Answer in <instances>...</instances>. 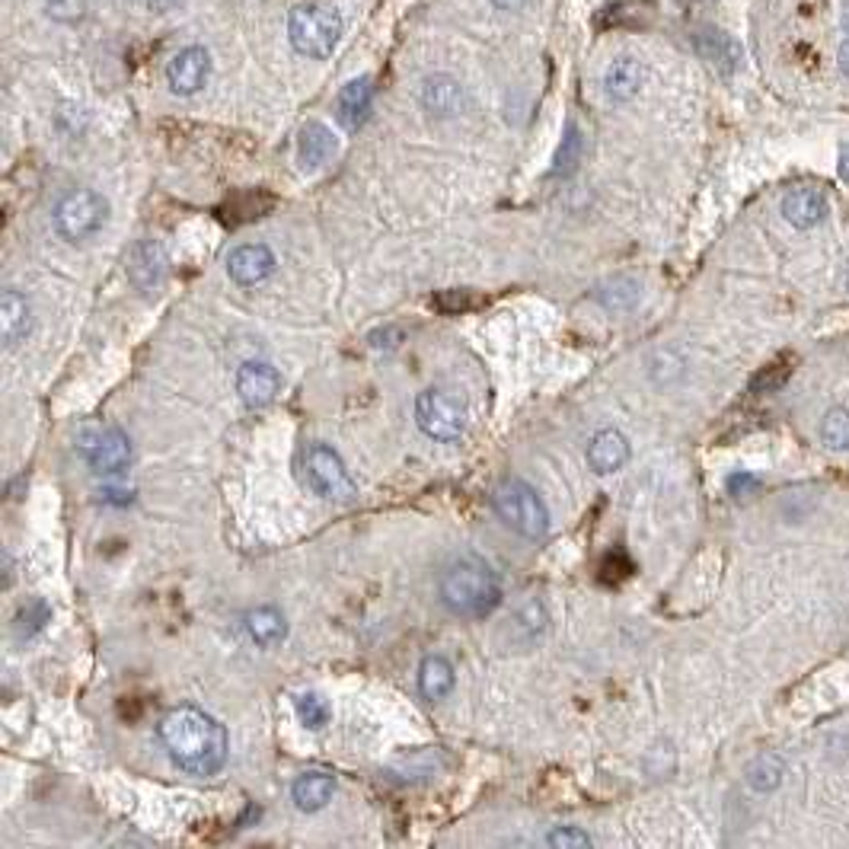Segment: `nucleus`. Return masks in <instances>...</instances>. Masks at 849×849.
Wrapping results in <instances>:
<instances>
[{
  "instance_id": "1",
  "label": "nucleus",
  "mask_w": 849,
  "mask_h": 849,
  "mask_svg": "<svg viewBox=\"0 0 849 849\" xmlns=\"http://www.w3.org/2000/svg\"><path fill=\"white\" fill-rule=\"evenodd\" d=\"M160 745L170 760L189 776H214L224 770L231 741L227 728L205 709L176 706L160 718Z\"/></svg>"
},
{
  "instance_id": "2",
  "label": "nucleus",
  "mask_w": 849,
  "mask_h": 849,
  "mask_svg": "<svg viewBox=\"0 0 849 849\" xmlns=\"http://www.w3.org/2000/svg\"><path fill=\"white\" fill-rule=\"evenodd\" d=\"M438 594H441V604L454 616L485 619L502 604V581L485 559L457 556L441 571Z\"/></svg>"
},
{
  "instance_id": "3",
  "label": "nucleus",
  "mask_w": 849,
  "mask_h": 849,
  "mask_svg": "<svg viewBox=\"0 0 849 849\" xmlns=\"http://www.w3.org/2000/svg\"><path fill=\"white\" fill-rule=\"evenodd\" d=\"M492 508L524 540H543L550 530V512L540 492L518 476L502 479L492 492Z\"/></svg>"
},
{
  "instance_id": "4",
  "label": "nucleus",
  "mask_w": 849,
  "mask_h": 849,
  "mask_svg": "<svg viewBox=\"0 0 849 849\" xmlns=\"http://www.w3.org/2000/svg\"><path fill=\"white\" fill-rule=\"evenodd\" d=\"M291 46L310 58H327L342 39V13L332 3H300L287 16Z\"/></svg>"
},
{
  "instance_id": "5",
  "label": "nucleus",
  "mask_w": 849,
  "mask_h": 849,
  "mask_svg": "<svg viewBox=\"0 0 849 849\" xmlns=\"http://www.w3.org/2000/svg\"><path fill=\"white\" fill-rule=\"evenodd\" d=\"M304 482L320 499L335 502V505H348L358 495V485L345 467V460L332 451L330 444H310L304 451Z\"/></svg>"
},
{
  "instance_id": "6",
  "label": "nucleus",
  "mask_w": 849,
  "mask_h": 849,
  "mask_svg": "<svg viewBox=\"0 0 849 849\" xmlns=\"http://www.w3.org/2000/svg\"><path fill=\"white\" fill-rule=\"evenodd\" d=\"M106 214H109V205L99 192L74 189L54 205V231L67 243H84L102 231Z\"/></svg>"
},
{
  "instance_id": "7",
  "label": "nucleus",
  "mask_w": 849,
  "mask_h": 849,
  "mask_svg": "<svg viewBox=\"0 0 849 849\" xmlns=\"http://www.w3.org/2000/svg\"><path fill=\"white\" fill-rule=\"evenodd\" d=\"M416 422L434 441H457L467 431V403L451 390H424L416 399Z\"/></svg>"
},
{
  "instance_id": "8",
  "label": "nucleus",
  "mask_w": 849,
  "mask_h": 849,
  "mask_svg": "<svg viewBox=\"0 0 849 849\" xmlns=\"http://www.w3.org/2000/svg\"><path fill=\"white\" fill-rule=\"evenodd\" d=\"M77 447H81L84 460H87L99 476H119V472H125L132 467V457H135L128 434H125L122 428H115V424L87 428V431L81 434V444H77Z\"/></svg>"
},
{
  "instance_id": "9",
  "label": "nucleus",
  "mask_w": 849,
  "mask_h": 849,
  "mask_svg": "<svg viewBox=\"0 0 849 849\" xmlns=\"http://www.w3.org/2000/svg\"><path fill=\"white\" fill-rule=\"evenodd\" d=\"M208 74H211V54H208V48L201 46L183 48V51L167 64V84H170V90L176 96L198 94V90L205 87Z\"/></svg>"
},
{
  "instance_id": "10",
  "label": "nucleus",
  "mask_w": 849,
  "mask_h": 849,
  "mask_svg": "<svg viewBox=\"0 0 849 849\" xmlns=\"http://www.w3.org/2000/svg\"><path fill=\"white\" fill-rule=\"evenodd\" d=\"M282 390V374L269 361H246L236 371V393L249 409L269 406Z\"/></svg>"
},
{
  "instance_id": "11",
  "label": "nucleus",
  "mask_w": 849,
  "mask_h": 849,
  "mask_svg": "<svg viewBox=\"0 0 849 849\" xmlns=\"http://www.w3.org/2000/svg\"><path fill=\"white\" fill-rule=\"evenodd\" d=\"M275 253L266 243H243L227 256V275L243 287L262 284L275 272Z\"/></svg>"
},
{
  "instance_id": "12",
  "label": "nucleus",
  "mask_w": 849,
  "mask_h": 849,
  "mask_svg": "<svg viewBox=\"0 0 849 849\" xmlns=\"http://www.w3.org/2000/svg\"><path fill=\"white\" fill-rule=\"evenodd\" d=\"M827 214V198L824 192L814 189V186H796V189L786 192L783 198V218L799 227V231H808L814 224H821Z\"/></svg>"
},
{
  "instance_id": "13",
  "label": "nucleus",
  "mask_w": 849,
  "mask_h": 849,
  "mask_svg": "<svg viewBox=\"0 0 849 849\" xmlns=\"http://www.w3.org/2000/svg\"><path fill=\"white\" fill-rule=\"evenodd\" d=\"M588 464H591V470L601 472V476L623 470L629 464V441H626V434L616 431V428L598 431L591 438V444H588Z\"/></svg>"
},
{
  "instance_id": "14",
  "label": "nucleus",
  "mask_w": 849,
  "mask_h": 849,
  "mask_svg": "<svg viewBox=\"0 0 849 849\" xmlns=\"http://www.w3.org/2000/svg\"><path fill=\"white\" fill-rule=\"evenodd\" d=\"M29 330H33V307H29V300H26L20 291L7 287L3 297H0V332H3V345L13 352L20 342H26Z\"/></svg>"
},
{
  "instance_id": "15",
  "label": "nucleus",
  "mask_w": 849,
  "mask_h": 849,
  "mask_svg": "<svg viewBox=\"0 0 849 849\" xmlns=\"http://www.w3.org/2000/svg\"><path fill=\"white\" fill-rule=\"evenodd\" d=\"M371 106H374V84L368 77H358L342 87V94L335 99V115L348 132H355L368 122Z\"/></svg>"
},
{
  "instance_id": "16",
  "label": "nucleus",
  "mask_w": 849,
  "mask_h": 849,
  "mask_svg": "<svg viewBox=\"0 0 849 849\" xmlns=\"http://www.w3.org/2000/svg\"><path fill=\"white\" fill-rule=\"evenodd\" d=\"M163 275H167V253H163V246L153 243V239L135 243V249L128 256V279L135 282V287L150 291V287H157V284L163 282Z\"/></svg>"
},
{
  "instance_id": "17",
  "label": "nucleus",
  "mask_w": 849,
  "mask_h": 849,
  "mask_svg": "<svg viewBox=\"0 0 849 849\" xmlns=\"http://www.w3.org/2000/svg\"><path fill=\"white\" fill-rule=\"evenodd\" d=\"M335 135L323 122H307L297 135V160H300V170H320L327 167L332 157H335Z\"/></svg>"
},
{
  "instance_id": "18",
  "label": "nucleus",
  "mask_w": 849,
  "mask_h": 849,
  "mask_svg": "<svg viewBox=\"0 0 849 849\" xmlns=\"http://www.w3.org/2000/svg\"><path fill=\"white\" fill-rule=\"evenodd\" d=\"M335 792V776L327 770H307L294 779L291 786V799L300 811H320L327 808Z\"/></svg>"
},
{
  "instance_id": "19",
  "label": "nucleus",
  "mask_w": 849,
  "mask_h": 849,
  "mask_svg": "<svg viewBox=\"0 0 849 849\" xmlns=\"http://www.w3.org/2000/svg\"><path fill=\"white\" fill-rule=\"evenodd\" d=\"M246 632L259 649H275L287 639V619L279 607H256L246 614Z\"/></svg>"
},
{
  "instance_id": "20",
  "label": "nucleus",
  "mask_w": 849,
  "mask_h": 849,
  "mask_svg": "<svg viewBox=\"0 0 849 849\" xmlns=\"http://www.w3.org/2000/svg\"><path fill=\"white\" fill-rule=\"evenodd\" d=\"M642 77H645V71L636 58H616L604 74V94L614 102H626L642 90Z\"/></svg>"
},
{
  "instance_id": "21",
  "label": "nucleus",
  "mask_w": 849,
  "mask_h": 849,
  "mask_svg": "<svg viewBox=\"0 0 849 849\" xmlns=\"http://www.w3.org/2000/svg\"><path fill=\"white\" fill-rule=\"evenodd\" d=\"M454 684H457L454 664L444 655H428L419 664V690H422L424 700H431V703L444 700L454 690Z\"/></svg>"
},
{
  "instance_id": "22",
  "label": "nucleus",
  "mask_w": 849,
  "mask_h": 849,
  "mask_svg": "<svg viewBox=\"0 0 849 849\" xmlns=\"http://www.w3.org/2000/svg\"><path fill=\"white\" fill-rule=\"evenodd\" d=\"M745 776H748V786H751L754 792H773V789H779V786H783L786 763H783V756L779 754H773V751H763V754H756L754 760L748 763Z\"/></svg>"
},
{
  "instance_id": "23",
  "label": "nucleus",
  "mask_w": 849,
  "mask_h": 849,
  "mask_svg": "<svg viewBox=\"0 0 849 849\" xmlns=\"http://www.w3.org/2000/svg\"><path fill=\"white\" fill-rule=\"evenodd\" d=\"M422 99L431 112L447 115V112H457V109H460V87H457L451 77L438 74V77H428V81H424Z\"/></svg>"
},
{
  "instance_id": "24",
  "label": "nucleus",
  "mask_w": 849,
  "mask_h": 849,
  "mask_svg": "<svg viewBox=\"0 0 849 849\" xmlns=\"http://www.w3.org/2000/svg\"><path fill=\"white\" fill-rule=\"evenodd\" d=\"M697 46L703 51V58H709L715 67H722V71H731V64H735V58H738V48L731 46L718 29H706V33H700L697 36Z\"/></svg>"
},
{
  "instance_id": "25",
  "label": "nucleus",
  "mask_w": 849,
  "mask_h": 849,
  "mask_svg": "<svg viewBox=\"0 0 849 849\" xmlns=\"http://www.w3.org/2000/svg\"><path fill=\"white\" fill-rule=\"evenodd\" d=\"M294 712H297L300 725L310 728V731H320L332 715L327 697H320V693H300V697L294 700Z\"/></svg>"
},
{
  "instance_id": "26",
  "label": "nucleus",
  "mask_w": 849,
  "mask_h": 849,
  "mask_svg": "<svg viewBox=\"0 0 849 849\" xmlns=\"http://www.w3.org/2000/svg\"><path fill=\"white\" fill-rule=\"evenodd\" d=\"M821 441L830 447V451H847L849 447V409L844 406H834L824 422H821Z\"/></svg>"
},
{
  "instance_id": "27",
  "label": "nucleus",
  "mask_w": 849,
  "mask_h": 849,
  "mask_svg": "<svg viewBox=\"0 0 849 849\" xmlns=\"http://www.w3.org/2000/svg\"><path fill=\"white\" fill-rule=\"evenodd\" d=\"M581 153H585L581 132H578V125H568L563 144H559V153H556V173H563V176L575 173V167L581 163Z\"/></svg>"
},
{
  "instance_id": "28",
  "label": "nucleus",
  "mask_w": 849,
  "mask_h": 849,
  "mask_svg": "<svg viewBox=\"0 0 849 849\" xmlns=\"http://www.w3.org/2000/svg\"><path fill=\"white\" fill-rule=\"evenodd\" d=\"M611 310H629L636 300H639V284L629 282V279H619L611 287H604L601 294H598Z\"/></svg>"
},
{
  "instance_id": "29",
  "label": "nucleus",
  "mask_w": 849,
  "mask_h": 849,
  "mask_svg": "<svg viewBox=\"0 0 849 849\" xmlns=\"http://www.w3.org/2000/svg\"><path fill=\"white\" fill-rule=\"evenodd\" d=\"M546 844L553 849H588L591 847V837L581 827H553Z\"/></svg>"
},
{
  "instance_id": "30",
  "label": "nucleus",
  "mask_w": 849,
  "mask_h": 849,
  "mask_svg": "<svg viewBox=\"0 0 849 849\" xmlns=\"http://www.w3.org/2000/svg\"><path fill=\"white\" fill-rule=\"evenodd\" d=\"M46 13L58 23H74L84 16V0H48Z\"/></svg>"
},
{
  "instance_id": "31",
  "label": "nucleus",
  "mask_w": 849,
  "mask_h": 849,
  "mask_svg": "<svg viewBox=\"0 0 849 849\" xmlns=\"http://www.w3.org/2000/svg\"><path fill=\"white\" fill-rule=\"evenodd\" d=\"M789 380V368L786 365H766L760 374L754 378V390H776V386H783Z\"/></svg>"
},
{
  "instance_id": "32",
  "label": "nucleus",
  "mask_w": 849,
  "mask_h": 849,
  "mask_svg": "<svg viewBox=\"0 0 849 849\" xmlns=\"http://www.w3.org/2000/svg\"><path fill=\"white\" fill-rule=\"evenodd\" d=\"M472 304H476V300H472L467 291H447V294H438V297H434V307L444 310V313L467 310V307H472Z\"/></svg>"
},
{
  "instance_id": "33",
  "label": "nucleus",
  "mask_w": 849,
  "mask_h": 849,
  "mask_svg": "<svg viewBox=\"0 0 849 849\" xmlns=\"http://www.w3.org/2000/svg\"><path fill=\"white\" fill-rule=\"evenodd\" d=\"M756 485H760V482H756L754 476H748V472H735V476L728 479V492H731V495H738V499H741V495H748V492H754Z\"/></svg>"
},
{
  "instance_id": "34",
  "label": "nucleus",
  "mask_w": 849,
  "mask_h": 849,
  "mask_svg": "<svg viewBox=\"0 0 849 849\" xmlns=\"http://www.w3.org/2000/svg\"><path fill=\"white\" fill-rule=\"evenodd\" d=\"M837 170H840V180L849 186V144L840 150V167Z\"/></svg>"
},
{
  "instance_id": "35",
  "label": "nucleus",
  "mask_w": 849,
  "mask_h": 849,
  "mask_svg": "<svg viewBox=\"0 0 849 849\" xmlns=\"http://www.w3.org/2000/svg\"><path fill=\"white\" fill-rule=\"evenodd\" d=\"M499 10H520V7H527L530 0H492Z\"/></svg>"
},
{
  "instance_id": "36",
  "label": "nucleus",
  "mask_w": 849,
  "mask_h": 849,
  "mask_svg": "<svg viewBox=\"0 0 849 849\" xmlns=\"http://www.w3.org/2000/svg\"><path fill=\"white\" fill-rule=\"evenodd\" d=\"M840 67H844V74L849 77V36L847 42H844V48H840Z\"/></svg>"
},
{
  "instance_id": "37",
  "label": "nucleus",
  "mask_w": 849,
  "mask_h": 849,
  "mask_svg": "<svg viewBox=\"0 0 849 849\" xmlns=\"http://www.w3.org/2000/svg\"><path fill=\"white\" fill-rule=\"evenodd\" d=\"M847 291H849V269H847Z\"/></svg>"
},
{
  "instance_id": "38",
  "label": "nucleus",
  "mask_w": 849,
  "mask_h": 849,
  "mask_svg": "<svg viewBox=\"0 0 849 849\" xmlns=\"http://www.w3.org/2000/svg\"><path fill=\"white\" fill-rule=\"evenodd\" d=\"M706 3H709V0H706Z\"/></svg>"
}]
</instances>
